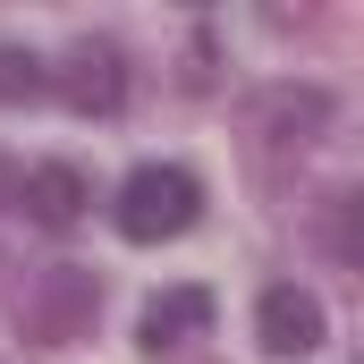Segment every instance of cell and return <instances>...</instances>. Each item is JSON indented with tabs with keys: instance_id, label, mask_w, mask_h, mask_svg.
<instances>
[{
	"instance_id": "cell-1",
	"label": "cell",
	"mask_w": 364,
	"mask_h": 364,
	"mask_svg": "<svg viewBox=\"0 0 364 364\" xmlns=\"http://www.w3.org/2000/svg\"><path fill=\"white\" fill-rule=\"evenodd\" d=\"M195 220H203V178L195 170H178V161L127 170V186H119V237L161 246V237H186Z\"/></svg>"
},
{
	"instance_id": "cell-2",
	"label": "cell",
	"mask_w": 364,
	"mask_h": 364,
	"mask_svg": "<svg viewBox=\"0 0 364 364\" xmlns=\"http://www.w3.org/2000/svg\"><path fill=\"white\" fill-rule=\"evenodd\" d=\"M51 85L68 93V110H85V119H110L119 102H127V51L119 43H102V34H85L60 68H51Z\"/></svg>"
},
{
	"instance_id": "cell-3",
	"label": "cell",
	"mask_w": 364,
	"mask_h": 364,
	"mask_svg": "<svg viewBox=\"0 0 364 364\" xmlns=\"http://www.w3.org/2000/svg\"><path fill=\"white\" fill-rule=\"evenodd\" d=\"M322 127H331V93L322 85H263L255 93V136L272 153H305Z\"/></svg>"
},
{
	"instance_id": "cell-4",
	"label": "cell",
	"mask_w": 364,
	"mask_h": 364,
	"mask_svg": "<svg viewBox=\"0 0 364 364\" xmlns=\"http://www.w3.org/2000/svg\"><path fill=\"white\" fill-rule=\"evenodd\" d=\"M322 296L314 288H296V279H279V288H263V305H255V339L272 348V356H314L322 348Z\"/></svg>"
},
{
	"instance_id": "cell-5",
	"label": "cell",
	"mask_w": 364,
	"mask_h": 364,
	"mask_svg": "<svg viewBox=\"0 0 364 364\" xmlns=\"http://www.w3.org/2000/svg\"><path fill=\"white\" fill-rule=\"evenodd\" d=\"M93 305H102V288H93L85 272H51L43 296H26V331H34V348H68V339L85 331Z\"/></svg>"
},
{
	"instance_id": "cell-6",
	"label": "cell",
	"mask_w": 364,
	"mask_h": 364,
	"mask_svg": "<svg viewBox=\"0 0 364 364\" xmlns=\"http://www.w3.org/2000/svg\"><path fill=\"white\" fill-rule=\"evenodd\" d=\"M26 220H43V229H77L85 220V203H93V186L77 161H43V170H26Z\"/></svg>"
},
{
	"instance_id": "cell-7",
	"label": "cell",
	"mask_w": 364,
	"mask_h": 364,
	"mask_svg": "<svg viewBox=\"0 0 364 364\" xmlns=\"http://www.w3.org/2000/svg\"><path fill=\"white\" fill-rule=\"evenodd\" d=\"M212 331V288H161L153 305H144V322H136V339L161 356V348H186V339H203Z\"/></svg>"
},
{
	"instance_id": "cell-8",
	"label": "cell",
	"mask_w": 364,
	"mask_h": 364,
	"mask_svg": "<svg viewBox=\"0 0 364 364\" xmlns=\"http://www.w3.org/2000/svg\"><path fill=\"white\" fill-rule=\"evenodd\" d=\"M314 246L364 279V186H331V195L314 203Z\"/></svg>"
},
{
	"instance_id": "cell-9",
	"label": "cell",
	"mask_w": 364,
	"mask_h": 364,
	"mask_svg": "<svg viewBox=\"0 0 364 364\" xmlns=\"http://www.w3.org/2000/svg\"><path fill=\"white\" fill-rule=\"evenodd\" d=\"M43 85H51V68H43L26 43H0V102H34Z\"/></svg>"
},
{
	"instance_id": "cell-10",
	"label": "cell",
	"mask_w": 364,
	"mask_h": 364,
	"mask_svg": "<svg viewBox=\"0 0 364 364\" xmlns=\"http://www.w3.org/2000/svg\"><path fill=\"white\" fill-rule=\"evenodd\" d=\"M17 195H26V178H17V161L0 153V203H17Z\"/></svg>"
}]
</instances>
